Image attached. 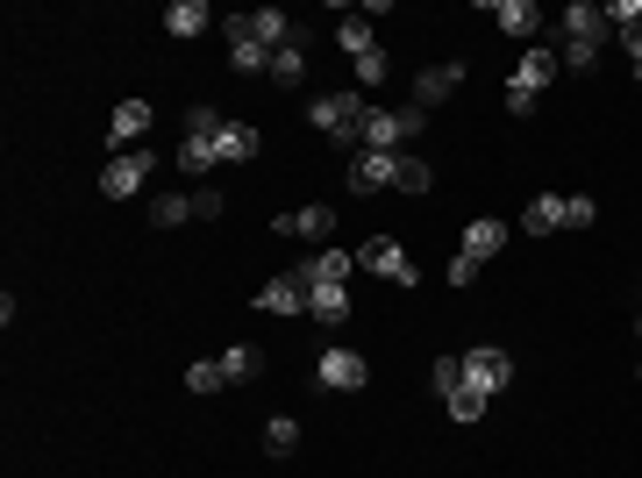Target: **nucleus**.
I'll return each mask as SVG.
<instances>
[{"label":"nucleus","mask_w":642,"mask_h":478,"mask_svg":"<svg viewBox=\"0 0 642 478\" xmlns=\"http://www.w3.org/2000/svg\"><path fill=\"white\" fill-rule=\"evenodd\" d=\"M557 29H564V43H557V65H572V72H592L600 65V51H607V15L592 8V0H572L557 15Z\"/></svg>","instance_id":"1"},{"label":"nucleus","mask_w":642,"mask_h":478,"mask_svg":"<svg viewBox=\"0 0 642 478\" xmlns=\"http://www.w3.org/2000/svg\"><path fill=\"white\" fill-rule=\"evenodd\" d=\"M364 115H372V107L357 101V86H350V93H321V101L307 107V121H314L329 143H343V151H357V129H364Z\"/></svg>","instance_id":"2"},{"label":"nucleus","mask_w":642,"mask_h":478,"mask_svg":"<svg viewBox=\"0 0 642 478\" xmlns=\"http://www.w3.org/2000/svg\"><path fill=\"white\" fill-rule=\"evenodd\" d=\"M422 115L428 107H372V115H364V129H357V151H400L407 137H422Z\"/></svg>","instance_id":"3"},{"label":"nucleus","mask_w":642,"mask_h":478,"mask_svg":"<svg viewBox=\"0 0 642 478\" xmlns=\"http://www.w3.org/2000/svg\"><path fill=\"white\" fill-rule=\"evenodd\" d=\"M151 171H157V151H143V143H136V151H115V157H107V171H101V193H107V201H129V193H143Z\"/></svg>","instance_id":"4"},{"label":"nucleus","mask_w":642,"mask_h":478,"mask_svg":"<svg viewBox=\"0 0 642 478\" xmlns=\"http://www.w3.org/2000/svg\"><path fill=\"white\" fill-rule=\"evenodd\" d=\"M271 236H286V243H329V236H336V207H329V201H307V207H293V215H279Z\"/></svg>","instance_id":"5"},{"label":"nucleus","mask_w":642,"mask_h":478,"mask_svg":"<svg viewBox=\"0 0 642 478\" xmlns=\"http://www.w3.org/2000/svg\"><path fill=\"white\" fill-rule=\"evenodd\" d=\"M357 264H364V272H378V279H393V286H407V293L422 286V272H414V257H407L393 236H372L364 250H357Z\"/></svg>","instance_id":"6"},{"label":"nucleus","mask_w":642,"mask_h":478,"mask_svg":"<svg viewBox=\"0 0 642 478\" xmlns=\"http://www.w3.org/2000/svg\"><path fill=\"white\" fill-rule=\"evenodd\" d=\"M464 386H478V393H500V386H514V358L500 350V343H478V350H464Z\"/></svg>","instance_id":"7"},{"label":"nucleus","mask_w":642,"mask_h":478,"mask_svg":"<svg viewBox=\"0 0 642 478\" xmlns=\"http://www.w3.org/2000/svg\"><path fill=\"white\" fill-rule=\"evenodd\" d=\"M314 378L329 386V393H364V378H372V364L357 358V350H321Z\"/></svg>","instance_id":"8"},{"label":"nucleus","mask_w":642,"mask_h":478,"mask_svg":"<svg viewBox=\"0 0 642 478\" xmlns=\"http://www.w3.org/2000/svg\"><path fill=\"white\" fill-rule=\"evenodd\" d=\"M350 272H357V250H314L307 264H293V279H300L307 293L314 286H350Z\"/></svg>","instance_id":"9"},{"label":"nucleus","mask_w":642,"mask_h":478,"mask_svg":"<svg viewBox=\"0 0 642 478\" xmlns=\"http://www.w3.org/2000/svg\"><path fill=\"white\" fill-rule=\"evenodd\" d=\"M221 29H229V65H236V72H265V79H271V43H257V36H251V15H229Z\"/></svg>","instance_id":"10"},{"label":"nucleus","mask_w":642,"mask_h":478,"mask_svg":"<svg viewBox=\"0 0 642 478\" xmlns=\"http://www.w3.org/2000/svg\"><path fill=\"white\" fill-rule=\"evenodd\" d=\"M486 15L500 22L514 43H528V51H536V36H542V8H536V0H486Z\"/></svg>","instance_id":"11"},{"label":"nucleus","mask_w":642,"mask_h":478,"mask_svg":"<svg viewBox=\"0 0 642 478\" xmlns=\"http://www.w3.org/2000/svg\"><path fill=\"white\" fill-rule=\"evenodd\" d=\"M472 79V72L457 65V57H442V65H428V72H414V107H436V101H450L457 86Z\"/></svg>","instance_id":"12"},{"label":"nucleus","mask_w":642,"mask_h":478,"mask_svg":"<svg viewBox=\"0 0 642 478\" xmlns=\"http://www.w3.org/2000/svg\"><path fill=\"white\" fill-rule=\"evenodd\" d=\"M393 171H400V151H357V157H350V193L393 186Z\"/></svg>","instance_id":"13"},{"label":"nucleus","mask_w":642,"mask_h":478,"mask_svg":"<svg viewBox=\"0 0 642 478\" xmlns=\"http://www.w3.org/2000/svg\"><path fill=\"white\" fill-rule=\"evenodd\" d=\"M251 308H257V314H300V308H307V286H300L293 272H279V279H265V293H257Z\"/></svg>","instance_id":"14"},{"label":"nucleus","mask_w":642,"mask_h":478,"mask_svg":"<svg viewBox=\"0 0 642 478\" xmlns=\"http://www.w3.org/2000/svg\"><path fill=\"white\" fill-rule=\"evenodd\" d=\"M557 79V51L550 43H536V51H522V65H514V93H536L542 101V86Z\"/></svg>","instance_id":"15"},{"label":"nucleus","mask_w":642,"mask_h":478,"mask_svg":"<svg viewBox=\"0 0 642 478\" xmlns=\"http://www.w3.org/2000/svg\"><path fill=\"white\" fill-rule=\"evenodd\" d=\"M257 151H265V137H257L251 121H221V137H215V157H221V165H251Z\"/></svg>","instance_id":"16"},{"label":"nucleus","mask_w":642,"mask_h":478,"mask_svg":"<svg viewBox=\"0 0 642 478\" xmlns=\"http://www.w3.org/2000/svg\"><path fill=\"white\" fill-rule=\"evenodd\" d=\"M350 308H357L350 286H314V293H307V314H314L321 328H343V322H350Z\"/></svg>","instance_id":"17"},{"label":"nucleus","mask_w":642,"mask_h":478,"mask_svg":"<svg viewBox=\"0 0 642 478\" xmlns=\"http://www.w3.org/2000/svg\"><path fill=\"white\" fill-rule=\"evenodd\" d=\"M508 236H514V222H500V215H478V222L464 229V257H478V264H486V257L500 250Z\"/></svg>","instance_id":"18"},{"label":"nucleus","mask_w":642,"mask_h":478,"mask_svg":"<svg viewBox=\"0 0 642 478\" xmlns=\"http://www.w3.org/2000/svg\"><path fill=\"white\" fill-rule=\"evenodd\" d=\"M207 22H215V8H207V0H171V8H165V29L179 36V43H193Z\"/></svg>","instance_id":"19"},{"label":"nucleus","mask_w":642,"mask_h":478,"mask_svg":"<svg viewBox=\"0 0 642 478\" xmlns=\"http://www.w3.org/2000/svg\"><path fill=\"white\" fill-rule=\"evenodd\" d=\"M151 129V101H121L115 115H107V137L121 143V151H136V137Z\"/></svg>","instance_id":"20"},{"label":"nucleus","mask_w":642,"mask_h":478,"mask_svg":"<svg viewBox=\"0 0 642 478\" xmlns=\"http://www.w3.org/2000/svg\"><path fill=\"white\" fill-rule=\"evenodd\" d=\"M257 372H265V350H257V343H229V350H221V378H229V386H251Z\"/></svg>","instance_id":"21"},{"label":"nucleus","mask_w":642,"mask_h":478,"mask_svg":"<svg viewBox=\"0 0 642 478\" xmlns=\"http://www.w3.org/2000/svg\"><path fill=\"white\" fill-rule=\"evenodd\" d=\"M522 229H528V236H557V229H564V193H536L528 215H522Z\"/></svg>","instance_id":"22"},{"label":"nucleus","mask_w":642,"mask_h":478,"mask_svg":"<svg viewBox=\"0 0 642 478\" xmlns=\"http://www.w3.org/2000/svg\"><path fill=\"white\" fill-rule=\"evenodd\" d=\"M300 79H307V36H293L271 51V86H300Z\"/></svg>","instance_id":"23"},{"label":"nucleus","mask_w":642,"mask_h":478,"mask_svg":"<svg viewBox=\"0 0 642 478\" xmlns=\"http://www.w3.org/2000/svg\"><path fill=\"white\" fill-rule=\"evenodd\" d=\"M251 36L279 51V43H293L300 29H293V15H286V8H257V15H251Z\"/></svg>","instance_id":"24"},{"label":"nucleus","mask_w":642,"mask_h":478,"mask_svg":"<svg viewBox=\"0 0 642 478\" xmlns=\"http://www.w3.org/2000/svg\"><path fill=\"white\" fill-rule=\"evenodd\" d=\"M151 222H157V229L201 222V201H193V193H165V201H151Z\"/></svg>","instance_id":"25"},{"label":"nucleus","mask_w":642,"mask_h":478,"mask_svg":"<svg viewBox=\"0 0 642 478\" xmlns=\"http://www.w3.org/2000/svg\"><path fill=\"white\" fill-rule=\"evenodd\" d=\"M179 171H187V179H215V171H221V157H215V143H201V137H187V143H179Z\"/></svg>","instance_id":"26"},{"label":"nucleus","mask_w":642,"mask_h":478,"mask_svg":"<svg viewBox=\"0 0 642 478\" xmlns=\"http://www.w3.org/2000/svg\"><path fill=\"white\" fill-rule=\"evenodd\" d=\"M265 450L271 457H293V450H300V422H293V414H271L265 422Z\"/></svg>","instance_id":"27"},{"label":"nucleus","mask_w":642,"mask_h":478,"mask_svg":"<svg viewBox=\"0 0 642 478\" xmlns=\"http://www.w3.org/2000/svg\"><path fill=\"white\" fill-rule=\"evenodd\" d=\"M393 186H400V193H428V186H436V171H428L422 157H407V151H400V171H393Z\"/></svg>","instance_id":"28"},{"label":"nucleus","mask_w":642,"mask_h":478,"mask_svg":"<svg viewBox=\"0 0 642 478\" xmlns=\"http://www.w3.org/2000/svg\"><path fill=\"white\" fill-rule=\"evenodd\" d=\"M336 43H343V51H350V57H372L378 51V36H372V22H343V29H336Z\"/></svg>","instance_id":"29"},{"label":"nucleus","mask_w":642,"mask_h":478,"mask_svg":"<svg viewBox=\"0 0 642 478\" xmlns=\"http://www.w3.org/2000/svg\"><path fill=\"white\" fill-rule=\"evenodd\" d=\"M486 400H492V393H478V386H457L442 408H450V422H478V414H486Z\"/></svg>","instance_id":"30"},{"label":"nucleus","mask_w":642,"mask_h":478,"mask_svg":"<svg viewBox=\"0 0 642 478\" xmlns=\"http://www.w3.org/2000/svg\"><path fill=\"white\" fill-rule=\"evenodd\" d=\"M221 386H229V378H221V358H207V364H187V393H221Z\"/></svg>","instance_id":"31"},{"label":"nucleus","mask_w":642,"mask_h":478,"mask_svg":"<svg viewBox=\"0 0 642 478\" xmlns=\"http://www.w3.org/2000/svg\"><path fill=\"white\" fill-rule=\"evenodd\" d=\"M221 121H229V115H221V107H187V137H201V143H215L221 137Z\"/></svg>","instance_id":"32"},{"label":"nucleus","mask_w":642,"mask_h":478,"mask_svg":"<svg viewBox=\"0 0 642 478\" xmlns=\"http://www.w3.org/2000/svg\"><path fill=\"white\" fill-rule=\"evenodd\" d=\"M428 386H436V393L450 400L457 386H464V358H436V364H428Z\"/></svg>","instance_id":"33"},{"label":"nucleus","mask_w":642,"mask_h":478,"mask_svg":"<svg viewBox=\"0 0 642 478\" xmlns=\"http://www.w3.org/2000/svg\"><path fill=\"white\" fill-rule=\"evenodd\" d=\"M592 222H600L592 193H564V229H592Z\"/></svg>","instance_id":"34"},{"label":"nucleus","mask_w":642,"mask_h":478,"mask_svg":"<svg viewBox=\"0 0 642 478\" xmlns=\"http://www.w3.org/2000/svg\"><path fill=\"white\" fill-rule=\"evenodd\" d=\"M386 72H393V57H386V51L357 57V86H378V79H386Z\"/></svg>","instance_id":"35"},{"label":"nucleus","mask_w":642,"mask_h":478,"mask_svg":"<svg viewBox=\"0 0 642 478\" xmlns=\"http://www.w3.org/2000/svg\"><path fill=\"white\" fill-rule=\"evenodd\" d=\"M472 279H478V257L457 250V257H450V286H472Z\"/></svg>","instance_id":"36"},{"label":"nucleus","mask_w":642,"mask_h":478,"mask_svg":"<svg viewBox=\"0 0 642 478\" xmlns=\"http://www.w3.org/2000/svg\"><path fill=\"white\" fill-rule=\"evenodd\" d=\"M621 51H628V65H635V79H642V22H635V29H621Z\"/></svg>","instance_id":"37"},{"label":"nucleus","mask_w":642,"mask_h":478,"mask_svg":"<svg viewBox=\"0 0 642 478\" xmlns=\"http://www.w3.org/2000/svg\"><path fill=\"white\" fill-rule=\"evenodd\" d=\"M508 115L528 121V115H536V93H514V86H508Z\"/></svg>","instance_id":"38"},{"label":"nucleus","mask_w":642,"mask_h":478,"mask_svg":"<svg viewBox=\"0 0 642 478\" xmlns=\"http://www.w3.org/2000/svg\"><path fill=\"white\" fill-rule=\"evenodd\" d=\"M635 336H642V314H635Z\"/></svg>","instance_id":"39"}]
</instances>
